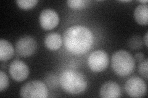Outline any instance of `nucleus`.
I'll list each match as a JSON object with an SVG mask.
<instances>
[{
  "label": "nucleus",
  "mask_w": 148,
  "mask_h": 98,
  "mask_svg": "<svg viewBox=\"0 0 148 98\" xmlns=\"http://www.w3.org/2000/svg\"><path fill=\"white\" fill-rule=\"evenodd\" d=\"M63 42L69 52L76 55H81L90 50L93 43V36L87 27L74 25L65 31Z\"/></svg>",
  "instance_id": "1"
},
{
  "label": "nucleus",
  "mask_w": 148,
  "mask_h": 98,
  "mask_svg": "<svg viewBox=\"0 0 148 98\" xmlns=\"http://www.w3.org/2000/svg\"><path fill=\"white\" fill-rule=\"evenodd\" d=\"M59 83L63 91L71 95L80 94L85 91L88 85L84 74L73 69L64 71L60 76Z\"/></svg>",
  "instance_id": "2"
},
{
  "label": "nucleus",
  "mask_w": 148,
  "mask_h": 98,
  "mask_svg": "<svg viewBox=\"0 0 148 98\" xmlns=\"http://www.w3.org/2000/svg\"><path fill=\"white\" fill-rule=\"evenodd\" d=\"M111 63L114 71L121 77L130 75L135 68V61L133 56L123 50H118L112 55Z\"/></svg>",
  "instance_id": "3"
},
{
  "label": "nucleus",
  "mask_w": 148,
  "mask_h": 98,
  "mask_svg": "<svg viewBox=\"0 0 148 98\" xmlns=\"http://www.w3.org/2000/svg\"><path fill=\"white\" fill-rule=\"evenodd\" d=\"M22 97L46 98L48 96V88L40 80H32L22 86L20 91Z\"/></svg>",
  "instance_id": "4"
},
{
  "label": "nucleus",
  "mask_w": 148,
  "mask_h": 98,
  "mask_svg": "<svg viewBox=\"0 0 148 98\" xmlns=\"http://www.w3.org/2000/svg\"><path fill=\"white\" fill-rule=\"evenodd\" d=\"M109 63V57L106 52L98 50L92 52L88 58V64L92 71L99 72L104 71Z\"/></svg>",
  "instance_id": "5"
},
{
  "label": "nucleus",
  "mask_w": 148,
  "mask_h": 98,
  "mask_svg": "<svg viewBox=\"0 0 148 98\" xmlns=\"http://www.w3.org/2000/svg\"><path fill=\"white\" fill-rule=\"evenodd\" d=\"M125 89L127 95L132 97H142L147 90L145 82L138 76H133L128 78L125 85Z\"/></svg>",
  "instance_id": "6"
},
{
  "label": "nucleus",
  "mask_w": 148,
  "mask_h": 98,
  "mask_svg": "<svg viewBox=\"0 0 148 98\" xmlns=\"http://www.w3.org/2000/svg\"><path fill=\"white\" fill-rule=\"evenodd\" d=\"M37 49L35 39L30 36H24L18 39L16 49L17 53L21 57H29L33 55Z\"/></svg>",
  "instance_id": "7"
},
{
  "label": "nucleus",
  "mask_w": 148,
  "mask_h": 98,
  "mask_svg": "<svg viewBox=\"0 0 148 98\" xmlns=\"http://www.w3.org/2000/svg\"><path fill=\"white\" fill-rule=\"evenodd\" d=\"M9 72L13 80L17 82L25 80L29 76V69L25 63L16 59L10 64Z\"/></svg>",
  "instance_id": "8"
},
{
  "label": "nucleus",
  "mask_w": 148,
  "mask_h": 98,
  "mask_svg": "<svg viewBox=\"0 0 148 98\" xmlns=\"http://www.w3.org/2000/svg\"><path fill=\"white\" fill-rule=\"evenodd\" d=\"M40 23L45 30H51L56 27L59 22L58 13L52 9H44L40 16Z\"/></svg>",
  "instance_id": "9"
},
{
  "label": "nucleus",
  "mask_w": 148,
  "mask_h": 98,
  "mask_svg": "<svg viewBox=\"0 0 148 98\" xmlns=\"http://www.w3.org/2000/svg\"><path fill=\"white\" fill-rule=\"evenodd\" d=\"M99 95L101 97L104 98L119 97L121 96V90L116 82L108 81L102 85Z\"/></svg>",
  "instance_id": "10"
},
{
  "label": "nucleus",
  "mask_w": 148,
  "mask_h": 98,
  "mask_svg": "<svg viewBox=\"0 0 148 98\" xmlns=\"http://www.w3.org/2000/svg\"><path fill=\"white\" fill-rule=\"evenodd\" d=\"M45 44L50 50H58L62 44V39L61 35L57 32H50L45 37Z\"/></svg>",
  "instance_id": "11"
},
{
  "label": "nucleus",
  "mask_w": 148,
  "mask_h": 98,
  "mask_svg": "<svg viewBox=\"0 0 148 98\" xmlns=\"http://www.w3.org/2000/svg\"><path fill=\"white\" fill-rule=\"evenodd\" d=\"M14 54V49L11 43L6 39L0 40V61L6 62L10 59Z\"/></svg>",
  "instance_id": "12"
},
{
  "label": "nucleus",
  "mask_w": 148,
  "mask_h": 98,
  "mask_svg": "<svg viewBox=\"0 0 148 98\" xmlns=\"http://www.w3.org/2000/svg\"><path fill=\"white\" fill-rule=\"evenodd\" d=\"M135 21L141 25L146 26L148 23V6L147 4L138 6L134 12Z\"/></svg>",
  "instance_id": "13"
},
{
  "label": "nucleus",
  "mask_w": 148,
  "mask_h": 98,
  "mask_svg": "<svg viewBox=\"0 0 148 98\" xmlns=\"http://www.w3.org/2000/svg\"><path fill=\"white\" fill-rule=\"evenodd\" d=\"M143 44L141 37L140 36H134L128 41V46L132 50L140 49Z\"/></svg>",
  "instance_id": "14"
},
{
  "label": "nucleus",
  "mask_w": 148,
  "mask_h": 98,
  "mask_svg": "<svg viewBox=\"0 0 148 98\" xmlns=\"http://www.w3.org/2000/svg\"><path fill=\"white\" fill-rule=\"evenodd\" d=\"M90 1L86 0H69L67 1L69 7L73 9H81L89 5Z\"/></svg>",
  "instance_id": "15"
},
{
  "label": "nucleus",
  "mask_w": 148,
  "mask_h": 98,
  "mask_svg": "<svg viewBox=\"0 0 148 98\" xmlns=\"http://www.w3.org/2000/svg\"><path fill=\"white\" fill-rule=\"evenodd\" d=\"M17 6L23 9H30L35 7L38 3L37 0H17Z\"/></svg>",
  "instance_id": "16"
},
{
  "label": "nucleus",
  "mask_w": 148,
  "mask_h": 98,
  "mask_svg": "<svg viewBox=\"0 0 148 98\" xmlns=\"http://www.w3.org/2000/svg\"><path fill=\"white\" fill-rule=\"evenodd\" d=\"M147 68H148V62L147 59H145L140 63L138 66L139 74L146 80H147Z\"/></svg>",
  "instance_id": "17"
},
{
  "label": "nucleus",
  "mask_w": 148,
  "mask_h": 98,
  "mask_svg": "<svg viewBox=\"0 0 148 98\" xmlns=\"http://www.w3.org/2000/svg\"><path fill=\"white\" fill-rule=\"evenodd\" d=\"M9 86V78L3 71H0V91H3Z\"/></svg>",
  "instance_id": "18"
},
{
  "label": "nucleus",
  "mask_w": 148,
  "mask_h": 98,
  "mask_svg": "<svg viewBox=\"0 0 148 98\" xmlns=\"http://www.w3.org/2000/svg\"><path fill=\"white\" fill-rule=\"evenodd\" d=\"M134 59H135V61H136V62L141 63L145 59V55L141 52L137 53L135 54V57H134Z\"/></svg>",
  "instance_id": "19"
},
{
  "label": "nucleus",
  "mask_w": 148,
  "mask_h": 98,
  "mask_svg": "<svg viewBox=\"0 0 148 98\" xmlns=\"http://www.w3.org/2000/svg\"><path fill=\"white\" fill-rule=\"evenodd\" d=\"M147 35H148V32H147L144 38V41H145V44L146 45V47H147Z\"/></svg>",
  "instance_id": "20"
},
{
  "label": "nucleus",
  "mask_w": 148,
  "mask_h": 98,
  "mask_svg": "<svg viewBox=\"0 0 148 98\" xmlns=\"http://www.w3.org/2000/svg\"><path fill=\"white\" fill-rule=\"evenodd\" d=\"M140 2L143 3V4H146L147 3V0H145V1H140Z\"/></svg>",
  "instance_id": "21"
},
{
  "label": "nucleus",
  "mask_w": 148,
  "mask_h": 98,
  "mask_svg": "<svg viewBox=\"0 0 148 98\" xmlns=\"http://www.w3.org/2000/svg\"><path fill=\"white\" fill-rule=\"evenodd\" d=\"M120 2H122V3H128V2H131L130 0V1H120Z\"/></svg>",
  "instance_id": "22"
}]
</instances>
